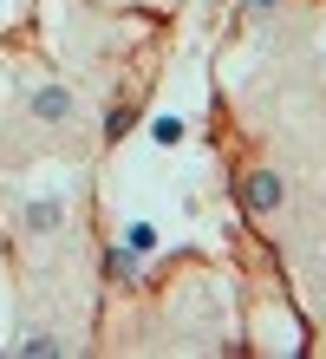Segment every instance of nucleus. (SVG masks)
<instances>
[{
    "instance_id": "nucleus-1",
    "label": "nucleus",
    "mask_w": 326,
    "mask_h": 359,
    "mask_svg": "<svg viewBox=\"0 0 326 359\" xmlns=\"http://www.w3.org/2000/svg\"><path fill=\"white\" fill-rule=\"evenodd\" d=\"M242 203L254 209V216H274V209H280V203H287V183H280L274 170H254V177L242 183Z\"/></svg>"
},
{
    "instance_id": "nucleus-2",
    "label": "nucleus",
    "mask_w": 326,
    "mask_h": 359,
    "mask_svg": "<svg viewBox=\"0 0 326 359\" xmlns=\"http://www.w3.org/2000/svg\"><path fill=\"white\" fill-rule=\"evenodd\" d=\"M27 111H33L39 124H72V111H79V104H72V92H65V86H33Z\"/></svg>"
},
{
    "instance_id": "nucleus-3",
    "label": "nucleus",
    "mask_w": 326,
    "mask_h": 359,
    "mask_svg": "<svg viewBox=\"0 0 326 359\" xmlns=\"http://www.w3.org/2000/svg\"><path fill=\"white\" fill-rule=\"evenodd\" d=\"M20 222H27L33 236H53V229L65 222V203H59V196H33L27 209H20Z\"/></svg>"
},
{
    "instance_id": "nucleus-4",
    "label": "nucleus",
    "mask_w": 326,
    "mask_h": 359,
    "mask_svg": "<svg viewBox=\"0 0 326 359\" xmlns=\"http://www.w3.org/2000/svg\"><path fill=\"white\" fill-rule=\"evenodd\" d=\"M124 248H130V255H144V248H157V229H150V222H130V229H124Z\"/></svg>"
},
{
    "instance_id": "nucleus-5",
    "label": "nucleus",
    "mask_w": 326,
    "mask_h": 359,
    "mask_svg": "<svg viewBox=\"0 0 326 359\" xmlns=\"http://www.w3.org/2000/svg\"><path fill=\"white\" fill-rule=\"evenodd\" d=\"M104 268H111L118 281H130V274H137V262H130V248H111V255H104Z\"/></svg>"
},
{
    "instance_id": "nucleus-6",
    "label": "nucleus",
    "mask_w": 326,
    "mask_h": 359,
    "mask_svg": "<svg viewBox=\"0 0 326 359\" xmlns=\"http://www.w3.org/2000/svg\"><path fill=\"white\" fill-rule=\"evenodd\" d=\"M150 137H157V144H177L183 137V118H157V124H150Z\"/></svg>"
},
{
    "instance_id": "nucleus-7",
    "label": "nucleus",
    "mask_w": 326,
    "mask_h": 359,
    "mask_svg": "<svg viewBox=\"0 0 326 359\" xmlns=\"http://www.w3.org/2000/svg\"><path fill=\"white\" fill-rule=\"evenodd\" d=\"M20 353H59V340H53V333H27V340H20Z\"/></svg>"
},
{
    "instance_id": "nucleus-8",
    "label": "nucleus",
    "mask_w": 326,
    "mask_h": 359,
    "mask_svg": "<svg viewBox=\"0 0 326 359\" xmlns=\"http://www.w3.org/2000/svg\"><path fill=\"white\" fill-rule=\"evenodd\" d=\"M124 131H130V111H124V104H118V111H111V118H104V137H111V144H118Z\"/></svg>"
},
{
    "instance_id": "nucleus-9",
    "label": "nucleus",
    "mask_w": 326,
    "mask_h": 359,
    "mask_svg": "<svg viewBox=\"0 0 326 359\" xmlns=\"http://www.w3.org/2000/svg\"><path fill=\"white\" fill-rule=\"evenodd\" d=\"M254 7H274V0H254Z\"/></svg>"
}]
</instances>
